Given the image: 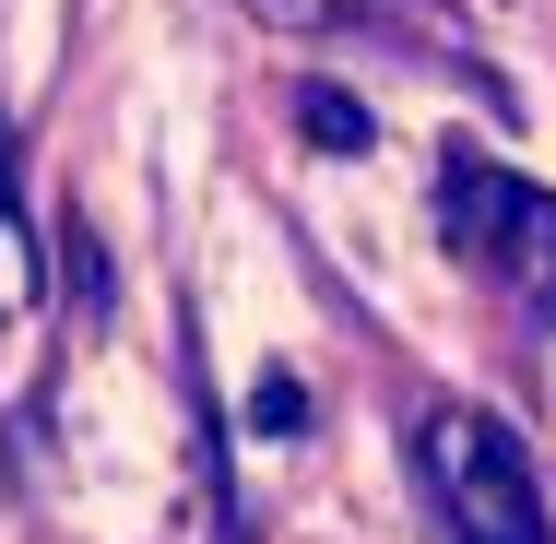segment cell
I'll return each mask as SVG.
<instances>
[{
    "label": "cell",
    "instance_id": "1",
    "mask_svg": "<svg viewBox=\"0 0 556 544\" xmlns=\"http://www.w3.org/2000/svg\"><path fill=\"white\" fill-rule=\"evenodd\" d=\"M415 461H427V497H439L450 544H556L545 521V485H533V450L473 415V403H439L415 427Z\"/></svg>",
    "mask_w": 556,
    "mask_h": 544
},
{
    "label": "cell",
    "instance_id": "2",
    "mask_svg": "<svg viewBox=\"0 0 556 544\" xmlns=\"http://www.w3.org/2000/svg\"><path fill=\"white\" fill-rule=\"evenodd\" d=\"M439 225L497 296H521L533 320H556V190L485 166V154L462 142V154H439Z\"/></svg>",
    "mask_w": 556,
    "mask_h": 544
},
{
    "label": "cell",
    "instance_id": "3",
    "mask_svg": "<svg viewBox=\"0 0 556 544\" xmlns=\"http://www.w3.org/2000/svg\"><path fill=\"white\" fill-rule=\"evenodd\" d=\"M296 130H308L320 154H367V142H379V118L355 107L343 84H296Z\"/></svg>",
    "mask_w": 556,
    "mask_h": 544
},
{
    "label": "cell",
    "instance_id": "4",
    "mask_svg": "<svg viewBox=\"0 0 556 544\" xmlns=\"http://www.w3.org/2000/svg\"><path fill=\"white\" fill-rule=\"evenodd\" d=\"M36 296V249H24V214H12V130H0V320Z\"/></svg>",
    "mask_w": 556,
    "mask_h": 544
},
{
    "label": "cell",
    "instance_id": "5",
    "mask_svg": "<svg viewBox=\"0 0 556 544\" xmlns=\"http://www.w3.org/2000/svg\"><path fill=\"white\" fill-rule=\"evenodd\" d=\"M237 12H261L273 36H343V24H367L379 0H237Z\"/></svg>",
    "mask_w": 556,
    "mask_h": 544
},
{
    "label": "cell",
    "instance_id": "6",
    "mask_svg": "<svg viewBox=\"0 0 556 544\" xmlns=\"http://www.w3.org/2000/svg\"><path fill=\"white\" fill-rule=\"evenodd\" d=\"M249 438H308V379H249Z\"/></svg>",
    "mask_w": 556,
    "mask_h": 544
},
{
    "label": "cell",
    "instance_id": "7",
    "mask_svg": "<svg viewBox=\"0 0 556 544\" xmlns=\"http://www.w3.org/2000/svg\"><path fill=\"white\" fill-rule=\"evenodd\" d=\"M60 249H72V308H108V237H96V214H72V237H60Z\"/></svg>",
    "mask_w": 556,
    "mask_h": 544
}]
</instances>
